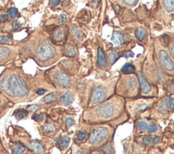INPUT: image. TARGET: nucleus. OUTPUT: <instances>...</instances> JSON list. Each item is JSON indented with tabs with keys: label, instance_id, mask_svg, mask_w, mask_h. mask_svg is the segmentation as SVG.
Listing matches in <instances>:
<instances>
[{
	"label": "nucleus",
	"instance_id": "1",
	"mask_svg": "<svg viewBox=\"0 0 174 154\" xmlns=\"http://www.w3.org/2000/svg\"><path fill=\"white\" fill-rule=\"evenodd\" d=\"M0 94L12 101L19 102L29 94V89L20 74L8 69L0 75Z\"/></svg>",
	"mask_w": 174,
	"mask_h": 154
},
{
	"label": "nucleus",
	"instance_id": "2",
	"mask_svg": "<svg viewBox=\"0 0 174 154\" xmlns=\"http://www.w3.org/2000/svg\"><path fill=\"white\" fill-rule=\"evenodd\" d=\"M118 112L117 106L113 102H105L94 110L95 118L98 120H108L112 119Z\"/></svg>",
	"mask_w": 174,
	"mask_h": 154
},
{
	"label": "nucleus",
	"instance_id": "3",
	"mask_svg": "<svg viewBox=\"0 0 174 154\" xmlns=\"http://www.w3.org/2000/svg\"><path fill=\"white\" fill-rule=\"evenodd\" d=\"M109 135L108 128L99 127L94 128L89 137V143L93 145H101L107 140Z\"/></svg>",
	"mask_w": 174,
	"mask_h": 154
},
{
	"label": "nucleus",
	"instance_id": "4",
	"mask_svg": "<svg viewBox=\"0 0 174 154\" xmlns=\"http://www.w3.org/2000/svg\"><path fill=\"white\" fill-rule=\"evenodd\" d=\"M56 53L55 48L48 42H44L38 49L36 53L37 59L40 62H46L52 58Z\"/></svg>",
	"mask_w": 174,
	"mask_h": 154
},
{
	"label": "nucleus",
	"instance_id": "5",
	"mask_svg": "<svg viewBox=\"0 0 174 154\" xmlns=\"http://www.w3.org/2000/svg\"><path fill=\"white\" fill-rule=\"evenodd\" d=\"M107 97V91L105 89L102 87H96L92 94L91 98V104H97V103L104 102Z\"/></svg>",
	"mask_w": 174,
	"mask_h": 154
},
{
	"label": "nucleus",
	"instance_id": "6",
	"mask_svg": "<svg viewBox=\"0 0 174 154\" xmlns=\"http://www.w3.org/2000/svg\"><path fill=\"white\" fill-rule=\"evenodd\" d=\"M12 48L7 45H0V65L5 64L12 58Z\"/></svg>",
	"mask_w": 174,
	"mask_h": 154
},
{
	"label": "nucleus",
	"instance_id": "7",
	"mask_svg": "<svg viewBox=\"0 0 174 154\" xmlns=\"http://www.w3.org/2000/svg\"><path fill=\"white\" fill-rule=\"evenodd\" d=\"M55 81L64 88H68L71 85L70 77L63 72H56L54 75Z\"/></svg>",
	"mask_w": 174,
	"mask_h": 154
},
{
	"label": "nucleus",
	"instance_id": "8",
	"mask_svg": "<svg viewBox=\"0 0 174 154\" xmlns=\"http://www.w3.org/2000/svg\"><path fill=\"white\" fill-rule=\"evenodd\" d=\"M159 60L163 66L166 70L172 71L173 70V62L169 56L164 50H161L159 52Z\"/></svg>",
	"mask_w": 174,
	"mask_h": 154
},
{
	"label": "nucleus",
	"instance_id": "9",
	"mask_svg": "<svg viewBox=\"0 0 174 154\" xmlns=\"http://www.w3.org/2000/svg\"><path fill=\"white\" fill-rule=\"evenodd\" d=\"M137 77L140 81L141 91H142L144 94H149L151 91V86L146 81V79H145V78L144 77L143 74L141 73V71L137 72Z\"/></svg>",
	"mask_w": 174,
	"mask_h": 154
},
{
	"label": "nucleus",
	"instance_id": "10",
	"mask_svg": "<svg viewBox=\"0 0 174 154\" xmlns=\"http://www.w3.org/2000/svg\"><path fill=\"white\" fill-rule=\"evenodd\" d=\"M173 99L171 98H165L163 101L160 103L158 106V110L160 112H167L169 109H173Z\"/></svg>",
	"mask_w": 174,
	"mask_h": 154
},
{
	"label": "nucleus",
	"instance_id": "11",
	"mask_svg": "<svg viewBox=\"0 0 174 154\" xmlns=\"http://www.w3.org/2000/svg\"><path fill=\"white\" fill-rule=\"evenodd\" d=\"M74 101V95L71 92H67L60 99V103L63 106H69Z\"/></svg>",
	"mask_w": 174,
	"mask_h": 154
},
{
	"label": "nucleus",
	"instance_id": "12",
	"mask_svg": "<svg viewBox=\"0 0 174 154\" xmlns=\"http://www.w3.org/2000/svg\"><path fill=\"white\" fill-rule=\"evenodd\" d=\"M8 100L5 96H3L2 94H0V118L3 115L4 112L8 105Z\"/></svg>",
	"mask_w": 174,
	"mask_h": 154
},
{
	"label": "nucleus",
	"instance_id": "13",
	"mask_svg": "<svg viewBox=\"0 0 174 154\" xmlns=\"http://www.w3.org/2000/svg\"><path fill=\"white\" fill-rule=\"evenodd\" d=\"M112 41L114 44L116 45H120L124 44L125 42V37L122 33H118V32H116L113 34L112 36Z\"/></svg>",
	"mask_w": 174,
	"mask_h": 154
},
{
	"label": "nucleus",
	"instance_id": "14",
	"mask_svg": "<svg viewBox=\"0 0 174 154\" xmlns=\"http://www.w3.org/2000/svg\"><path fill=\"white\" fill-rule=\"evenodd\" d=\"M98 65L101 69H104L105 66V56L101 48L98 49Z\"/></svg>",
	"mask_w": 174,
	"mask_h": 154
},
{
	"label": "nucleus",
	"instance_id": "15",
	"mask_svg": "<svg viewBox=\"0 0 174 154\" xmlns=\"http://www.w3.org/2000/svg\"><path fill=\"white\" fill-rule=\"evenodd\" d=\"M28 147H29V148L31 149L32 151H33L38 154H41L44 152V149L42 148V146L40 143L37 142H31V143H29V145H28Z\"/></svg>",
	"mask_w": 174,
	"mask_h": 154
},
{
	"label": "nucleus",
	"instance_id": "16",
	"mask_svg": "<svg viewBox=\"0 0 174 154\" xmlns=\"http://www.w3.org/2000/svg\"><path fill=\"white\" fill-rule=\"evenodd\" d=\"M163 5L165 9L169 12L174 10V0H163Z\"/></svg>",
	"mask_w": 174,
	"mask_h": 154
},
{
	"label": "nucleus",
	"instance_id": "17",
	"mask_svg": "<svg viewBox=\"0 0 174 154\" xmlns=\"http://www.w3.org/2000/svg\"><path fill=\"white\" fill-rule=\"evenodd\" d=\"M127 87L131 91H134L137 87V81L133 77H130L127 78Z\"/></svg>",
	"mask_w": 174,
	"mask_h": 154
},
{
	"label": "nucleus",
	"instance_id": "18",
	"mask_svg": "<svg viewBox=\"0 0 174 154\" xmlns=\"http://www.w3.org/2000/svg\"><path fill=\"white\" fill-rule=\"evenodd\" d=\"M53 38H54L55 41H56V42H60L63 40L64 31L62 28H58V29L55 32L54 35H53Z\"/></svg>",
	"mask_w": 174,
	"mask_h": 154
},
{
	"label": "nucleus",
	"instance_id": "19",
	"mask_svg": "<svg viewBox=\"0 0 174 154\" xmlns=\"http://www.w3.org/2000/svg\"><path fill=\"white\" fill-rule=\"evenodd\" d=\"M72 31L74 37L77 39V40H80V39L83 38V33L79 28H78L77 27H74L72 28Z\"/></svg>",
	"mask_w": 174,
	"mask_h": 154
},
{
	"label": "nucleus",
	"instance_id": "20",
	"mask_svg": "<svg viewBox=\"0 0 174 154\" xmlns=\"http://www.w3.org/2000/svg\"><path fill=\"white\" fill-rule=\"evenodd\" d=\"M142 141L145 145H150L152 143H157L160 141V137H145L143 138Z\"/></svg>",
	"mask_w": 174,
	"mask_h": 154
},
{
	"label": "nucleus",
	"instance_id": "21",
	"mask_svg": "<svg viewBox=\"0 0 174 154\" xmlns=\"http://www.w3.org/2000/svg\"><path fill=\"white\" fill-rule=\"evenodd\" d=\"M55 99L56 95L55 93H51V94H49L44 97V98L42 99V102L44 103H48L55 101Z\"/></svg>",
	"mask_w": 174,
	"mask_h": 154
},
{
	"label": "nucleus",
	"instance_id": "22",
	"mask_svg": "<svg viewBox=\"0 0 174 154\" xmlns=\"http://www.w3.org/2000/svg\"><path fill=\"white\" fill-rule=\"evenodd\" d=\"M134 70H135L134 66L132 65V64H126L125 65H124L122 68V71L125 74L132 73Z\"/></svg>",
	"mask_w": 174,
	"mask_h": 154
},
{
	"label": "nucleus",
	"instance_id": "23",
	"mask_svg": "<svg viewBox=\"0 0 174 154\" xmlns=\"http://www.w3.org/2000/svg\"><path fill=\"white\" fill-rule=\"evenodd\" d=\"M148 104L146 103H139L138 104L137 106H136V108L134 109V112H136V114L137 113H139L140 112H142V111L145 110V109L147 108V107H148Z\"/></svg>",
	"mask_w": 174,
	"mask_h": 154
},
{
	"label": "nucleus",
	"instance_id": "24",
	"mask_svg": "<svg viewBox=\"0 0 174 154\" xmlns=\"http://www.w3.org/2000/svg\"><path fill=\"white\" fill-rule=\"evenodd\" d=\"M27 115V112L25 110H18L15 114V117L17 119L20 120L24 119L25 117H26Z\"/></svg>",
	"mask_w": 174,
	"mask_h": 154
},
{
	"label": "nucleus",
	"instance_id": "25",
	"mask_svg": "<svg viewBox=\"0 0 174 154\" xmlns=\"http://www.w3.org/2000/svg\"><path fill=\"white\" fill-rule=\"evenodd\" d=\"M12 149L15 154H22L25 151V148L20 145H15Z\"/></svg>",
	"mask_w": 174,
	"mask_h": 154
},
{
	"label": "nucleus",
	"instance_id": "26",
	"mask_svg": "<svg viewBox=\"0 0 174 154\" xmlns=\"http://www.w3.org/2000/svg\"><path fill=\"white\" fill-rule=\"evenodd\" d=\"M65 53L67 56H68L69 57H73L75 56L76 53L75 49L72 46H67V47L65 48Z\"/></svg>",
	"mask_w": 174,
	"mask_h": 154
},
{
	"label": "nucleus",
	"instance_id": "27",
	"mask_svg": "<svg viewBox=\"0 0 174 154\" xmlns=\"http://www.w3.org/2000/svg\"><path fill=\"white\" fill-rule=\"evenodd\" d=\"M136 35L139 40L141 41L143 40L144 38L145 37V33L143 29H141V28H137V31H136Z\"/></svg>",
	"mask_w": 174,
	"mask_h": 154
},
{
	"label": "nucleus",
	"instance_id": "28",
	"mask_svg": "<svg viewBox=\"0 0 174 154\" xmlns=\"http://www.w3.org/2000/svg\"><path fill=\"white\" fill-rule=\"evenodd\" d=\"M118 58V56L115 52H112L109 54V63H110L111 65H112V64L116 62Z\"/></svg>",
	"mask_w": 174,
	"mask_h": 154
},
{
	"label": "nucleus",
	"instance_id": "29",
	"mask_svg": "<svg viewBox=\"0 0 174 154\" xmlns=\"http://www.w3.org/2000/svg\"><path fill=\"white\" fill-rule=\"evenodd\" d=\"M44 130L47 132H55L56 129L55 125H53L52 124H47V126H45Z\"/></svg>",
	"mask_w": 174,
	"mask_h": 154
},
{
	"label": "nucleus",
	"instance_id": "30",
	"mask_svg": "<svg viewBox=\"0 0 174 154\" xmlns=\"http://www.w3.org/2000/svg\"><path fill=\"white\" fill-rule=\"evenodd\" d=\"M69 139L67 137V136H64L62 138L61 140V145L63 149H66L67 148V146L69 145Z\"/></svg>",
	"mask_w": 174,
	"mask_h": 154
},
{
	"label": "nucleus",
	"instance_id": "31",
	"mask_svg": "<svg viewBox=\"0 0 174 154\" xmlns=\"http://www.w3.org/2000/svg\"><path fill=\"white\" fill-rule=\"evenodd\" d=\"M148 131L150 132H155L158 130V126L155 124H151L147 127Z\"/></svg>",
	"mask_w": 174,
	"mask_h": 154
},
{
	"label": "nucleus",
	"instance_id": "32",
	"mask_svg": "<svg viewBox=\"0 0 174 154\" xmlns=\"http://www.w3.org/2000/svg\"><path fill=\"white\" fill-rule=\"evenodd\" d=\"M138 127H139L141 131H144L145 129H147L148 124H146V123H145V122L141 121L140 122V123L138 124Z\"/></svg>",
	"mask_w": 174,
	"mask_h": 154
},
{
	"label": "nucleus",
	"instance_id": "33",
	"mask_svg": "<svg viewBox=\"0 0 174 154\" xmlns=\"http://www.w3.org/2000/svg\"><path fill=\"white\" fill-rule=\"evenodd\" d=\"M12 25V29L15 30V31L19 29V28L20 27V24L18 20L13 21Z\"/></svg>",
	"mask_w": 174,
	"mask_h": 154
},
{
	"label": "nucleus",
	"instance_id": "34",
	"mask_svg": "<svg viewBox=\"0 0 174 154\" xmlns=\"http://www.w3.org/2000/svg\"><path fill=\"white\" fill-rule=\"evenodd\" d=\"M138 0H123V2L129 6H134L137 3Z\"/></svg>",
	"mask_w": 174,
	"mask_h": 154
},
{
	"label": "nucleus",
	"instance_id": "35",
	"mask_svg": "<svg viewBox=\"0 0 174 154\" xmlns=\"http://www.w3.org/2000/svg\"><path fill=\"white\" fill-rule=\"evenodd\" d=\"M17 14H18V12H17L16 9L12 8L11 10H10V11L9 12L8 16H10L11 18H15V17H16Z\"/></svg>",
	"mask_w": 174,
	"mask_h": 154
},
{
	"label": "nucleus",
	"instance_id": "36",
	"mask_svg": "<svg viewBox=\"0 0 174 154\" xmlns=\"http://www.w3.org/2000/svg\"><path fill=\"white\" fill-rule=\"evenodd\" d=\"M9 19V16L7 15V14H2V15H0V23H3L5 21L8 20Z\"/></svg>",
	"mask_w": 174,
	"mask_h": 154
},
{
	"label": "nucleus",
	"instance_id": "37",
	"mask_svg": "<svg viewBox=\"0 0 174 154\" xmlns=\"http://www.w3.org/2000/svg\"><path fill=\"white\" fill-rule=\"evenodd\" d=\"M65 122L68 127H71L74 124V120L72 119H70V118H67Z\"/></svg>",
	"mask_w": 174,
	"mask_h": 154
},
{
	"label": "nucleus",
	"instance_id": "38",
	"mask_svg": "<svg viewBox=\"0 0 174 154\" xmlns=\"http://www.w3.org/2000/svg\"><path fill=\"white\" fill-rule=\"evenodd\" d=\"M0 40L2 42H4V43H8L10 41V38L8 36H3L1 38H0Z\"/></svg>",
	"mask_w": 174,
	"mask_h": 154
},
{
	"label": "nucleus",
	"instance_id": "39",
	"mask_svg": "<svg viewBox=\"0 0 174 154\" xmlns=\"http://www.w3.org/2000/svg\"><path fill=\"white\" fill-rule=\"evenodd\" d=\"M86 136H87V133L85 132H80L78 135V139L79 140H83V139L86 137Z\"/></svg>",
	"mask_w": 174,
	"mask_h": 154
},
{
	"label": "nucleus",
	"instance_id": "40",
	"mask_svg": "<svg viewBox=\"0 0 174 154\" xmlns=\"http://www.w3.org/2000/svg\"><path fill=\"white\" fill-rule=\"evenodd\" d=\"M98 6H99V1H97V0H94L93 3H92V6H93L94 8H97Z\"/></svg>",
	"mask_w": 174,
	"mask_h": 154
},
{
	"label": "nucleus",
	"instance_id": "41",
	"mask_svg": "<svg viewBox=\"0 0 174 154\" xmlns=\"http://www.w3.org/2000/svg\"><path fill=\"white\" fill-rule=\"evenodd\" d=\"M134 56L133 54V52H127L126 53L125 55H124V56L126 57V58H129V57H133Z\"/></svg>",
	"mask_w": 174,
	"mask_h": 154
},
{
	"label": "nucleus",
	"instance_id": "42",
	"mask_svg": "<svg viewBox=\"0 0 174 154\" xmlns=\"http://www.w3.org/2000/svg\"><path fill=\"white\" fill-rule=\"evenodd\" d=\"M61 18V21H62L61 23L63 24L66 23V21H67V16H66V15H65V14H62Z\"/></svg>",
	"mask_w": 174,
	"mask_h": 154
},
{
	"label": "nucleus",
	"instance_id": "43",
	"mask_svg": "<svg viewBox=\"0 0 174 154\" xmlns=\"http://www.w3.org/2000/svg\"><path fill=\"white\" fill-rule=\"evenodd\" d=\"M59 3V0H52L51 2V4L52 6H57Z\"/></svg>",
	"mask_w": 174,
	"mask_h": 154
},
{
	"label": "nucleus",
	"instance_id": "44",
	"mask_svg": "<svg viewBox=\"0 0 174 154\" xmlns=\"http://www.w3.org/2000/svg\"><path fill=\"white\" fill-rule=\"evenodd\" d=\"M44 93H45V90L44 89H38V91H37V94L38 95H44Z\"/></svg>",
	"mask_w": 174,
	"mask_h": 154
},
{
	"label": "nucleus",
	"instance_id": "45",
	"mask_svg": "<svg viewBox=\"0 0 174 154\" xmlns=\"http://www.w3.org/2000/svg\"><path fill=\"white\" fill-rule=\"evenodd\" d=\"M43 119H44V116H42V115H39L38 116V118H37L36 120L37 121H42Z\"/></svg>",
	"mask_w": 174,
	"mask_h": 154
},
{
	"label": "nucleus",
	"instance_id": "46",
	"mask_svg": "<svg viewBox=\"0 0 174 154\" xmlns=\"http://www.w3.org/2000/svg\"><path fill=\"white\" fill-rule=\"evenodd\" d=\"M170 52H171L172 56H173V44L171 45V47H170Z\"/></svg>",
	"mask_w": 174,
	"mask_h": 154
},
{
	"label": "nucleus",
	"instance_id": "47",
	"mask_svg": "<svg viewBox=\"0 0 174 154\" xmlns=\"http://www.w3.org/2000/svg\"><path fill=\"white\" fill-rule=\"evenodd\" d=\"M2 149V143H1V141H0V150H1Z\"/></svg>",
	"mask_w": 174,
	"mask_h": 154
}]
</instances>
